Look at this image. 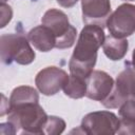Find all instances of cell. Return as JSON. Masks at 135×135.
I'll return each mask as SVG.
<instances>
[{
    "label": "cell",
    "instance_id": "cell-1",
    "mask_svg": "<svg viewBox=\"0 0 135 135\" xmlns=\"http://www.w3.org/2000/svg\"><path fill=\"white\" fill-rule=\"evenodd\" d=\"M104 40L103 27L96 24H85L69 61L70 73L86 79L93 72L97 61V52Z\"/></svg>",
    "mask_w": 135,
    "mask_h": 135
},
{
    "label": "cell",
    "instance_id": "cell-2",
    "mask_svg": "<svg viewBox=\"0 0 135 135\" xmlns=\"http://www.w3.org/2000/svg\"><path fill=\"white\" fill-rule=\"evenodd\" d=\"M47 115L39 102H26L8 108L7 121L13 126L16 133L41 135Z\"/></svg>",
    "mask_w": 135,
    "mask_h": 135
},
{
    "label": "cell",
    "instance_id": "cell-3",
    "mask_svg": "<svg viewBox=\"0 0 135 135\" xmlns=\"http://www.w3.org/2000/svg\"><path fill=\"white\" fill-rule=\"evenodd\" d=\"M1 60L5 64L16 62L26 65L35 60V52L30 45L27 37L21 34H5L0 38Z\"/></svg>",
    "mask_w": 135,
    "mask_h": 135
},
{
    "label": "cell",
    "instance_id": "cell-4",
    "mask_svg": "<svg viewBox=\"0 0 135 135\" xmlns=\"http://www.w3.org/2000/svg\"><path fill=\"white\" fill-rule=\"evenodd\" d=\"M41 23L47 26L56 36V49L63 50L71 47L76 39L77 30L70 24L69 18L60 9L50 8L41 18Z\"/></svg>",
    "mask_w": 135,
    "mask_h": 135
},
{
    "label": "cell",
    "instance_id": "cell-5",
    "mask_svg": "<svg viewBox=\"0 0 135 135\" xmlns=\"http://www.w3.org/2000/svg\"><path fill=\"white\" fill-rule=\"evenodd\" d=\"M132 98L135 99V69L128 64L118 74L109 97L101 103L108 109H115Z\"/></svg>",
    "mask_w": 135,
    "mask_h": 135
},
{
    "label": "cell",
    "instance_id": "cell-6",
    "mask_svg": "<svg viewBox=\"0 0 135 135\" xmlns=\"http://www.w3.org/2000/svg\"><path fill=\"white\" fill-rule=\"evenodd\" d=\"M81 132L89 135H113L119 128L118 117L110 111H96L86 114L79 127Z\"/></svg>",
    "mask_w": 135,
    "mask_h": 135
},
{
    "label": "cell",
    "instance_id": "cell-7",
    "mask_svg": "<svg viewBox=\"0 0 135 135\" xmlns=\"http://www.w3.org/2000/svg\"><path fill=\"white\" fill-rule=\"evenodd\" d=\"M107 27L110 35L116 38H126L135 33V5L123 3L109 17Z\"/></svg>",
    "mask_w": 135,
    "mask_h": 135
},
{
    "label": "cell",
    "instance_id": "cell-8",
    "mask_svg": "<svg viewBox=\"0 0 135 135\" xmlns=\"http://www.w3.org/2000/svg\"><path fill=\"white\" fill-rule=\"evenodd\" d=\"M69 79L68 73L57 66H47L38 72L35 77V84L40 93L45 96H53L63 89Z\"/></svg>",
    "mask_w": 135,
    "mask_h": 135
},
{
    "label": "cell",
    "instance_id": "cell-9",
    "mask_svg": "<svg viewBox=\"0 0 135 135\" xmlns=\"http://www.w3.org/2000/svg\"><path fill=\"white\" fill-rule=\"evenodd\" d=\"M114 86L113 78L104 71H93L86 78L85 96L95 101H104L111 94Z\"/></svg>",
    "mask_w": 135,
    "mask_h": 135
},
{
    "label": "cell",
    "instance_id": "cell-10",
    "mask_svg": "<svg viewBox=\"0 0 135 135\" xmlns=\"http://www.w3.org/2000/svg\"><path fill=\"white\" fill-rule=\"evenodd\" d=\"M81 8L85 24H96L101 27L107 25L112 12L110 0H81Z\"/></svg>",
    "mask_w": 135,
    "mask_h": 135
},
{
    "label": "cell",
    "instance_id": "cell-11",
    "mask_svg": "<svg viewBox=\"0 0 135 135\" xmlns=\"http://www.w3.org/2000/svg\"><path fill=\"white\" fill-rule=\"evenodd\" d=\"M30 43L40 52H50L56 46L55 34L45 25H37L27 33Z\"/></svg>",
    "mask_w": 135,
    "mask_h": 135
},
{
    "label": "cell",
    "instance_id": "cell-12",
    "mask_svg": "<svg viewBox=\"0 0 135 135\" xmlns=\"http://www.w3.org/2000/svg\"><path fill=\"white\" fill-rule=\"evenodd\" d=\"M128 49L129 42L126 38H116L112 35L105 37V40L102 44L104 55L113 61L122 59L126 56Z\"/></svg>",
    "mask_w": 135,
    "mask_h": 135
},
{
    "label": "cell",
    "instance_id": "cell-13",
    "mask_svg": "<svg viewBox=\"0 0 135 135\" xmlns=\"http://www.w3.org/2000/svg\"><path fill=\"white\" fill-rule=\"evenodd\" d=\"M26 102H39V94L37 90L28 85H20L15 88L11 94L8 105L13 107Z\"/></svg>",
    "mask_w": 135,
    "mask_h": 135
},
{
    "label": "cell",
    "instance_id": "cell-14",
    "mask_svg": "<svg viewBox=\"0 0 135 135\" xmlns=\"http://www.w3.org/2000/svg\"><path fill=\"white\" fill-rule=\"evenodd\" d=\"M62 90L64 94L70 98L73 99L82 98L86 94V79L70 74L69 79Z\"/></svg>",
    "mask_w": 135,
    "mask_h": 135
},
{
    "label": "cell",
    "instance_id": "cell-15",
    "mask_svg": "<svg viewBox=\"0 0 135 135\" xmlns=\"http://www.w3.org/2000/svg\"><path fill=\"white\" fill-rule=\"evenodd\" d=\"M65 121L57 116H49L43 128V133L47 135H59L65 130Z\"/></svg>",
    "mask_w": 135,
    "mask_h": 135
},
{
    "label": "cell",
    "instance_id": "cell-16",
    "mask_svg": "<svg viewBox=\"0 0 135 135\" xmlns=\"http://www.w3.org/2000/svg\"><path fill=\"white\" fill-rule=\"evenodd\" d=\"M119 116L121 118L135 121V99H128L119 107Z\"/></svg>",
    "mask_w": 135,
    "mask_h": 135
},
{
    "label": "cell",
    "instance_id": "cell-17",
    "mask_svg": "<svg viewBox=\"0 0 135 135\" xmlns=\"http://www.w3.org/2000/svg\"><path fill=\"white\" fill-rule=\"evenodd\" d=\"M116 134H132L135 135V121L131 119H119V128Z\"/></svg>",
    "mask_w": 135,
    "mask_h": 135
},
{
    "label": "cell",
    "instance_id": "cell-18",
    "mask_svg": "<svg viewBox=\"0 0 135 135\" xmlns=\"http://www.w3.org/2000/svg\"><path fill=\"white\" fill-rule=\"evenodd\" d=\"M0 8H1V25H0V27L2 28L12 20L13 11H12V7L4 2H1Z\"/></svg>",
    "mask_w": 135,
    "mask_h": 135
},
{
    "label": "cell",
    "instance_id": "cell-19",
    "mask_svg": "<svg viewBox=\"0 0 135 135\" xmlns=\"http://www.w3.org/2000/svg\"><path fill=\"white\" fill-rule=\"evenodd\" d=\"M57 3L62 6V7H65V8H70V7H73L77 2L78 0H56Z\"/></svg>",
    "mask_w": 135,
    "mask_h": 135
},
{
    "label": "cell",
    "instance_id": "cell-20",
    "mask_svg": "<svg viewBox=\"0 0 135 135\" xmlns=\"http://www.w3.org/2000/svg\"><path fill=\"white\" fill-rule=\"evenodd\" d=\"M132 65H133V68L135 69V49H134L133 54H132Z\"/></svg>",
    "mask_w": 135,
    "mask_h": 135
},
{
    "label": "cell",
    "instance_id": "cell-21",
    "mask_svg": "<svg viewBox=\"0 0 135 135\" xmlns=\"http://www.w3.org/2000/svg\"><path fill=\"white\" fill-rule=\"evenodd\" d=\"M123 1H135V0H123Z\"/></svg>",
    "mask_w": 135,
    "mask_h": 135
},
{
    "label": "cell",
    "instance_id": "cell-22",
    "mask_svg": "<svg viewBox=\"0 0 135 135\" xmlns=\"http://www.w3.org/2000/svg\"><path fill=\"white\" fill-rule=\"evenodd\" d=\"M4 1H6V0H1V2H4Z\"/></svg>",
    "mask_w": 135,
    "mask_h": 135
}]
</instances>
